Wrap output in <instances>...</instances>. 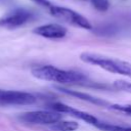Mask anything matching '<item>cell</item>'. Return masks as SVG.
I'll return each instance as SVG.
<instances>
[{
    "label": "cell",
    "instance_id": "obj_13",
    "mask_svg": "<svg viewBox=\"0 0 131 131\" xmlns=\"http://www.w3.org/2000/svg\"><path fill=\"white\" fill-rule=\"evenodd\" d=\"M91 4L98 11H106L110 7L108 0H91Z\"/></svg>",
    "mask_w": 131,
    "mask_h": 131
},
{
    "label": "cell",
    "instance_id": "obj_11",
    "mask_svg": "<svg viewBox=\"0 0 131 131\" xmlns=\"http://www.w3.org/2000/svg\"><path fill=\"white\" fill-rule=\"evenodd\" d=\"M96 128L100 129L101 131H131V127H122L117 125H112L104 122H99Z\"/></svg>",
    "mask_w": 131,
    "mask_h": 131
},
{
    "label": "cell",
    "instance_id": "obj_2",
    "mask_svg": "<svg viewBox=\"0 0 131 131\" xmlns=\"http://www.w3.org/2000/svg\"><path fill=\"white\" fill-rule=\"evenodd\" d=\"M80 59L84 62L97 66L102 68L103 70L114 73V74H121L124 76H128L131 78V63L127 61H123L120 59H115L112 57L103 56L96 53L90 52H83L80 55Z\"/></svg>",
    "mask_w": 131,
    "mask_h": 131
},
{
    "label": "cell",
    "instance_id": "obj_8",
    "mask_svg": "<svg viewBox=\"0 0 131 131\" xmlns=\"http://www.w3.org/2000/svg\"><path fill=\"white\" fill-rule=\"evenodd\" d=\"M33 32L36 35H39L44 38L60 39L67 35L68 30L58 24H47V25H42L40 27H37L36 29L33 30Z\"/></svg>",
    "mask_w": 131,
    "mask_h": 131
},
{
    "label": "cell",
    "instance_id": "obj_10",
    "mask_svg": "<svg viewBox=\"0 0 131 131\" xmlns=\"http://www.w3.org/2000/svg\"><path fill=\"white\" fill-rule=\"evenodd\" d=\"M79 128V124L74 121H58L50 125V129L53 131H75Z\"/></svg>",
    "mask_w": 131,
    "mask_h": 131
},
{
    "label": "cell",
    "instance_id": "obj_9",
    "mask_svg": "<svg viewBox=\"0 0 131 131\" xmlns=\"http://www.w3.org/2000/svg\"><path fill=\"white\" fill-rule=\"evenodd\" d=\"M55 88L59 92H62V93L67 94V95L76 97L78 99L87 101V102L95 104V105H100V106H110L111 105L107 101H105V100H103L101 98L92 96V95H90L88 93H85V92H80V91H77V90H70V89H67V88H63V87H55Z\"/></svg>",
    "mask_w": 131,
    "mask_h": 131
},
{
    "label": "cell",
    "instance_id": "obj_15",
    "mask_svg": "<svg viewBox=\"0 0 131 131\" xmlns=\"http://www.w3.org/2000/svg\"><path fill=\"white\" fill-rule=\"evenodd\" d=\"M108 107L115 111H119L131 115V104H111Z\"/></svg>",
    "mask_w": 131,
    "mask_h": 131
},
{
    "label": "cell",
    "instance_id": "obj_6",
    "mask_svg": "<svg viewBox=\"0 0 131 131\" xmlns=\"http://www.w3.org/2000/svg\"><path fill=\"white\" fill-rule=\"evenodd\" d=\"M19 119L26 123L38 125H52L61 119V114L53 111H33L20 115Z\"/></svg>",
    "mask_w": 131,
    "mask_h": 131
},
{
    "label": "cell",
    "instance_id": "obj_14",
    "mask_svg": "<svg viewBox=\"0 0 131 131\" xmlns=\"http://www.w3.org/2000/svg\"><path fill=\"white\" fill-rule=\"evenodd\" d=\"M114 86L117 89H120V90H123V91L131 93V83H129V82L121 81V80L120 81H115L114 82Z\"/></svg>",
    "mask_w": 131,
    "mask_h": 131
},
{
    "label": "cell",
    "instance_id": "obj_7",
    "mask_svg": "<svg viewBox=\"0 0 131 131\" xmlns=\"http://www.w3.org/2000/svg\"><path fill=\"white\" fill-rule=\"evenodd\" d=\"M48 107L50 110H52L53 112H57V113H60V114H70L71 116L75 117V118H78L90 125H93V126H97L98 123L100 122L97 118H95L94 116L88 114V113H85V112H82V111H79L77 108H74L68 104H64V103H61V102H53V103H50L48 105Z\"/></svg>",
    "mask_w": 131,
    "mask_h": 131
},
{
    "label": "cell",
    "instance_id": "obj_4",
    "mask_svg": "<svg viewBox=\"0 0 131 131\" xmlns=\"http://www.w3.org/2000/svg\"><path fill=\"white\" fill-rule=\"evenodd\" d=\"M35 13L26 8H16L0 17V27L5 29H16L31 21Z\"/></svg>",
    "mask_w": 131,
    "mask_h": 131
},
{
    "label": "cell",
    "instance_id": "obj_16",
    "mask_svg": "<svg viewBox=\"0 0 131 131\" xmlns=\"http://www.w3.org/2000/svg\"><path fill=\"white\" fill-rule=\"evenodd\" d=\"M33 1L36 2L37 4L42 5V6H46V7H50L51 6V4H50V2L48 0H33Z\"/></svg>",
    "mask_w": 131,
    "mask_h": 131
},
{
    "label": "cell",
    "instance_id": "obj_18",
    "mask_svg": "<svg viewBox=\"0 0 131 131\" xmlns=\"http://www.w3.org/2000/svg\"><path fill=\"white\" fill-rule=\"evenodd\" d=\"M83 1H86V0H83Z\"/></svg>",
    "mask_w": 131,
    "mask_h": 131
},
{
    "label": "cell",
    "instance_id": "obj_3",
    "mask_svg": "<svg viewBox=\"0 0 131 131\" xmlns=\"http://www.w3.org/2000/svg\"><path fill=\"white\" fill-rule=\"evenodd\" d=\"M49 11L50 14L53 15L56 18H59L66 23H69L73 26L76 27H80L82 29H86V30H91L92 26L89 23V20L84 17L83 15H81L80 13L76 12L73 9L67 8V7H60V6H55V5H51L49 7Z\"/></svg>",
    "mask_w": 131,
    "mask_h": 131
},
{
    "label": "cell",
    "instance_id": "obj_17",
    "mask_svg": "<svg viewBox=\"0 0 131 131\" xmlns=\"http://www.w3.org/2000/svg\"><path fill=\"white\" fill-rule=\"evenodd\" d=\"M12 0H0V5H4V4H8L10 3Z\"/></svg>",
    "mask_w": 131,
    "mask_h": 131
},
{
    "label": "cell",
    "instance_id": "obj_12",
    "mask_svg": "<svg viewBox=\"0 0 131 131\" xmlns=\"http://www.w3.org/2000/svg\"><path fill=\"white\" fill-rule=\"evenodd\" d=\"M117 27L114 26V25H105V26H102L100 28H97L95 30L96 34L98 35H103V36H111V35H114L117 33Z\"/></svg>",
    "mask_w": 131,
    "mask_h": 131
},
{
    "label": "cell",
    "instance_id": "obj_5",
    "mask_svg": "<svg viewBox=\"0 0 131 131\" xmlns=\"http://www.w3.org/2000/svg\"><path fill=\"white\" fill-rule=\"evenodd\" d=\"M36 101L37 98L32 93L0 89V105H30Z\"/></svg>",
    "mask_w": 131,
    "mask_h": 131
},
{
    "label": "cell",
    "instance_id": "obj_1",
    "mask_svg": "<svg viewBox=\"0 0 131 131\" xmlns=\"http://www.w3.org/2000/svg\"><path fill=\"white\" fill-rule=\"evenodd\" d=\"M32 75L41 80L45 81H54L57 83H81L87 80V77L82 73L73 72V71H64L53 66H41L34 68L32 70Z\"/></svg>",
    "mask_w": 131,
    "mask_h": 131
}]
</instances>
